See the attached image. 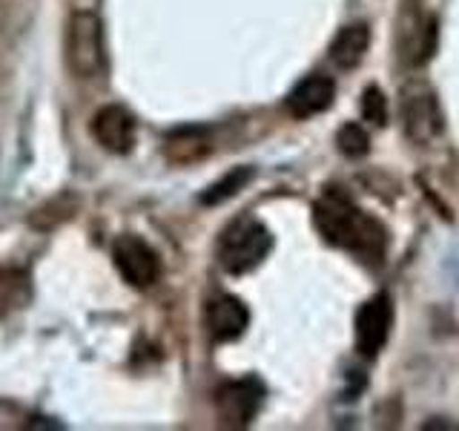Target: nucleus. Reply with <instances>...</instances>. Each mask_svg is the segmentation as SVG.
<instances>
[{
	"instance_id": "obj_1",
	"label": "nucleus",
	"mask_w": 459,
	"mask_h": 431,
	"mask_svg": "<svg viewBox=\"0 0 459 431\" xmlns=\"http://www.w3.org/2000/svg\"><path fill=\"white\" fill-rule=\"evenodd\" d=\"M316 227L325 236V242L336 244V248H344L356 256L368 259V262H379L387 248V233L385 227L373 219L370 213H365L362 207H356L353 201L339 193L330 190L319 198L316 205Z\"/></svg>"
},
{
	"instance_id": "obj_9",
	"label": "nucleus",
	"mask_w": 459,
	"mask_h": 431,
	"mask_svg": "<svg viewBox=\"0 0 459 431\" xmlns=\"http://www.w3.org/2000/svg\"><path fill=\"white\" fill-rule=\"evenodd\" d=\"M207 334L212 342H233L250 325V311L241 299L230 294H215L204 308Z\"/></svg>"
},
{
	"instance_id": "obj_3",
	"label": "nucleus",
	"mask_w": 459,
	"mask_h": 431,
	"mask_svg": "<svg viewBox=\"0 0 459 431\" xmlns=\"http://www.w3.org/2000/svg\"><path fill=\"white\" fill-rule=\"evenodd\" d=\"M66 64L78 78L104 72V23L95 12H75L66 26Z\"/></svg>"
},
{
	"instance_id": "obj_14",
	"label": "nucleus",
	"mask_w": 459,
	"mask_h": 431,
	"mask_svg": "<svg viewBox=\"0 0 459 431\" xmlns=\"http://www.w3.org/2000/svg\"><path fill=\"white\" fill-rule=\"evenodd\" d=\"M336 144H339V150L344 155L362 158L370 150V136H368V129L362 124H344L339 129V136H336Z\"/></svg>"
},
{
	"instance_id": "obj_11",
	"label": "nucleus",
	"mask_w": 459,
	"mask_h": 431,
	"mask_svg": "<svg viewBox=\"0 0 459 431\" xmlns=\"http://www.w3.org/2000/svg\"><path fill=\"white\" fill-rule=\"evenodd\" d=\"M212 153V138L204 127H181L172 129L164 141V155L172 164H195Z\"/></svg>"
},
{
	"instance_id": "obj_16",
	"label": "nucleus",
	"mask_w": 459,
	"mask_h": 431,
	"mask_svg": "<svg viewBox=\"0 0 459 431\" xmlns=\"http://www.w3.org/2000/svg\"><path fill=\"white\" fill-rule=\"evenodd\" d=\"M69 216H72V201L66 196H61V198L49 201V205L38 207L32 216H29V222H32V227H38V230H49L57 222L69 219Z\"/></svg>"
},
{
	"instance_id": "obj_2",
	"label": "nucleus",
	"mask_w": 459,
	"mask_h": 431,
	"mask_svg": "<svg viewBox=\"0 0 459 431\" xmlns=\"http://www.w3.org/2000/svg\"><path fill=\"white\" fill-rule=\"evenodd\" d=\"M270 248H273L270 230L258 219H253V216H241V219L224 227L215 256H219V265L227 273L241 277V273H250L253 268L262 265Z\"/></svg>"
},
{
	"instance_id": "obj_6",
	"label": "nucleus",
	"mask_w": 459,
	"mask_h": 431,
	"mask_svg": "<svg viewBox=\"0 0 459 431\" xmlns=\"http://www.w3.org/2000/svg\"><path fill=\"white\" fill-rule=\"evenodd\" d=\"M402 127H405V136L416 144L434 141L445 129L437 95L425 86H408L402 92Z\"/></svg>"
},
{
	"instance_id": "obj_4",
	"label": "nucleus",
	"mask_w": 459,
	"mask_h": 431,
	"mask_svg": "<svg viewBox=\"0 0 459 431\" xmlns=\"http://www.w3.org/2000/svg\"><path fill=\"white\" fill-rule=\"evenodd\" d=\"M264 400V385L255 377H241V380H230L221 383L219 391H215V417L224 428H247L258 409H262Z\"/></svg>"
},
{
	"instance_id": "obj_8",
	"label": "nucleus",
	"mask_w": 459,
	"mask_h": 431,
	"mask_svg": "<svg viewBox=\"0 0 459 431\" xmlns=\"http://www.w3.org/2000/svg\"><path fill=\"white\" fill-rule=\"evenodd\" d=\"M92 136L95 141L104 147L107 153L115 155H126L135 147V136H138V124L133 119V112L118 107V104H107L95 112L92 119Z\"/></svg>"
},
{
	"instance_id": "obj_12",
	"label": "nucleus",
	"mask_w": 459,
	"mask_h": 431,
	"mask_svg": "<svg viewBox=\"0 0 459 431\" xmlns=\"http://www.w3.org/2000/svg\"><path fill=\"white\" fill-rule=\"evenodd\" d=\"M370 47V29L365 23H353L339 29V35L330 43V61L339 69H353L362 64Z\"/></svg>"
},
{
	"instance_id": "obj_18",
	"label": "nucleus",
	"mask_w": 459,
	"mask_h": 431,
	"mask_svg": "<svg viewBox=\"0 0 459 431\" xmlns=\"http://www.w3.org/2000/svg\"><path fill=\"white\" fill-rule=\"evenodd\" d=\"M422 428H459V423H448V420H442V417H434V420L425 423Z\"/></svg>"
},
{
	"instance_id": "obj_7",
	"label": "nucleus",
	"mask_w": 459,
	"mask_h": 431,
	"mask_svg": "<svg viewBox=\"0 0 459 431\" xmlns=\"http://www.w3.org/2000/svg\"><path fill=\"white\" fill-rule=\"evenodd\" d=\"M394 328V302L387 294L368 299L356 313V351L362 356H377Z\"/></svg>"
},
{
	"instance_id": "obj_5",
	"label": "nucleus",
	"mask_w": 459,
	"mask_h": 431,
	"mask_svg": "<svg viewBox=\"0 0 459 431\" xmlns=\"http://www.w3.org/2000/svg\"><path fill=\"white\" fill-rule=\"evenodd\" d=\"M112 262L124 277V282L133 287H150L158 282V277H161V259H158V253L147 242L133 233H124L115 239Z\"/></svg>"
},
{
	"instance_id": "obj_10",
	"label": "nucleus",
	"mask_w": 459,
	"mask_h": 431,
	"mask_svg": "<svg viewBox=\"0 0 459 431\" xmlns=\"http://www.w3.org/2000/svg\"><path fill=\"white\" fill-rule=\"evenodd\" d=\"M333 95H336L333 78L307 75L293 86L290 95H287V110H290V115H296V119H310V115H319L333 104Z\"/></svg>"
},
{
	"instance_id": "obj_13",
	"label": "nucleus",
	"mask_w": 459,
	"mask_h": 431,
	"mask_svg": "<svg viewBox=\"0 0 459 431\" xmlns=\"http://www.w3.org/2000/svg\"><path fill=\"white\" fill-rule=\"evenodd\" d=\"M250 179H253V170L250 167H238L233 172H227L221 181H215L210 190L201 196V201H204V205H221V201L233 198Z\"/></svg>"
},
{
	"instance_id": "obj_15",
	"label": "nucleus",
	"mask_w": 459,
	"mask_h": 431,
	"mask_svg": "<svg viewBox=\"0 0 459 431\" xmlns=\"http://www.w3.org/2000/svg\"><path fill=\"white\" fill-rule=\"evenodd\" d=\"M26 299V277L21 270H0V305L4 308H18Z\"/></svg>"
},
{
	"instance_id": "obj_17",
	"label": "nucleus",
	"mask_w": 459,
	"mask_h": 431,
	"mask_svg": "<svg viewBox=\"0 0 459 431\" xmlns=\"http://www.w3.org/2000/svg\"><path fill=\"white\" fill-rule=\"evenodd\" d=\"M362 115H365V121L370 124H377V127H385L387 124V98L385 92L379 90V86H368L365 95H362Z\"/></svg>"
}]
</instances>
